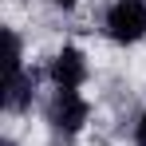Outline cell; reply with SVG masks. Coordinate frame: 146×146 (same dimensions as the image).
<instances>
[{
    "label": "cell",
    "instance_id": "obj_1",
    "mask_svg": "<svg viewBox=\"0 0 146 146\" xmlns=\"http://www.w3.org/2000/svg\"><path fill=\"white\" fill-rule=\"evenodd\" d=\"M103 32L115 44H138L146 36V0H111L103 16Z\"/></svg>",
    "mask_w": 146,
    "mask_h": 146
},
{
    "label": "cell",
    "instance_id": "obj_2",
    "mask_svg": "<svg viewBox=\"0 0 146 146\" xmlns=\"http://www.w3.org/2000/svg\"><path fill=\"white\" fill-rule=\"evenodd\" d=\"M91 115V107H87V99L79 95V91H55L48 103V122L55 134H63V138H71L83 130V122Z\"/></svg>",
    "mask_w": 146,
    "mask_h": 146
},
{
    "label": "cell",
    "instance_id": "obj_3",
    "mask_svg": "<svg viewBox=\"0 0 146 146\" xmlns=\"http://www.w3.org/2000/svg\"><path fill=\"white\" fill-rule=\"evenodd\" d=\"M48 79L55 83V91H79L87 83V55L79 48H59L48 63Z\"/></svg>",
    "mask_w": 146,
    "mask_h": 146
},
{
    "label": "cell",
    "instance_id": "obj_4",
    "mask_svg": "<svg viewBox=\"0 0 146 146\" xmlns=\"http://www.w3.org/2000/svg\"><path fill=\"white\" fill-rule=\"evenodd\" d=\"M32 95H36V75L32 71H16V75H4V111L20 115L32 107Z\"/></svg>",
    "mask_w": 146,
    "mask_h": 146
},
{
    "label": "cell",
    "instance_id": "obj_5",
    "mask_svg": "<svg viewBox=\"0 0 146 146\" xmlns=\"http://www.w3.org/2000/svg\"><path fill=\"white\" fill-rule=\"evenodd\" d=\"M134 146H146V111H142V119L134 122Z\"/></svg>",
    "mask_w": 146,
    "mask_h": 146
},
{
    "label": "cell",
    "instance_id": "obj_6",
    "mask_svg": "<svg viewBox=\"0 0 146 146\" xmlns=\"http://www.w3.org/2000/svg\"><path fill=\"white\" fill-rule=\"evenodd\" d=\"M51 4H59V8H75L79 0H51Z\"/></svg>",
    "mask_w": 146,
    "mask_h": 146
},
{
    "label": "cell",
    "instance_id": "obj_7",
    "mask_svg": "<svg viewBox=\"0 0 146 146\" xmlns=\"http://www.w3.org/2000/svg\"><path fill=\"white\" fill-rule=\"evenodd\" d=\"M4 146H16V142H12V138H4Z\"/></svg>",
    "mask_w": 146,
    "mask_h": 146
}]
</instances>
